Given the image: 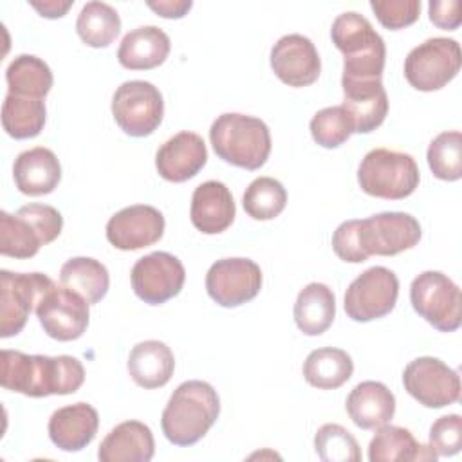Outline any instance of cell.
<instances>
[{
	"label": "cell",
	"mask_w": 462,
	"mask_h": 462,
	"mask_svg": "<svg viewBox=\"0 0 462 462\" xmlns=\"http://www.w3.org/2000/svg\"><path fill=\"white\" fill-rule=\"evenodd\" d=\"M209 141L222 161L244 170L262 168L271 153L269 126L238 112L218 116L209 128Z\"/></svg>",
	"instance_id": "obj_4"
},
{
	"label": "cell",
	"mask_w": 462,
	"mask_h": 462,
	"mask_svg": "<svg viewBox=\"0 0 462 462\" xmlns=\"http://www.w3.org/2000/svg\"><path fill=\"white\" fill-rule=\"evenodd\" d=\"M336 318V296L325 283L312 282L305 285L294 303L296 327L305 336L323 334Z\"/></svg>",
	"instance_id": "obj_27"
},
{
	"label": "cell",
	"mask_w": 462,
	"mask_h": 462,
	"mask_svg": "<svg viewBox=\"0 0 462 462\" xmlns=\"http://www.w3.org/2000/svg\"><path fill=\"white\" fill-rule=\"evenodd\" d=\"M430 11V22L444 31H455L460 25V2L458 0H448V2H437L431 0L428 5Z\"/></svg>",
	"instance_id": "obj_42"
},
{
	"label": "cell",
	"mask_w": 462,
	"mask_h": 462,
	"mask_svg": "<svg viewBox=\"0 0 462 462\" xmlns=\"http://www.w3.org/2000/svg\"><path fill=\"white\" fill-rule=\"evenodd\" d=\"M47 245L36 226L23 215L0 211V254L11 258H31Z\"/></svg>",
	"instance_id": "obj_34"
},
{
	"label": "cell",
	"mask_w": 462,
	"mask_h": 462,
	"mask_svg": "<svg viewBox=\"0 0 462 462\" xmlns=\"http://www.w3.org/2000/svg\"><path fill=\"white\" fill-rule=\"evenodd\" d=\"M260 289V265L249 258L217 260L206 274V291L209 298L227 309L251 301Z\"/></svg>",
	"instance_id": "obj_13"
},
{
	"label": "cell",
	"mask_w": 462,
	"mask_h": 462,
	"mask_svg": "<svg viewBox=\"0 0 462 462\" xmlns=\"http://www.w3.org/2000/svg\"><path fill=\"white\" fill-rule=\"evenodd\" d=\"M56 283L43 273L0 271V337L20 334L38 301Z\"/></svg>",
	"instance_id": "obj_9"
},
{
	"label": "cell",
	"mask_w": 462,
	"mask_h": 462,
	"mask_svg": "<svg viewBox=\"0 0 462 462\" xmlns=\"http://www.w3.org/2000/svg\"><path fill=\"white\" fill-rule=\"evenodd\" d=\"M146 5L162 18H182L191 9V0H159L146 2Z\"/></svg>",
	"instance_id": "obj_43"
},
{
	"label": "cell",
	"mask_w": 462,
	"mask_h": 462,
	"mask_svg": "<svg viewBox=\"0 0 462 462\" xmlns=\"http://www.w3.org/2000/svg\"><path fill=\"white\" fill-rule=\"evenodd\" d=\"M332 249L339 260L348 263H361L368 260L361 242V220L341 222L332 235Z\"/></svg>",
	"instance_id": "obj_41"
},
{
	"label": "cell",
	"mask_w": 462,
	"mask_h": 462,
	"mask_svg": "<svg viewBox=\"0 0 462 462\" xmlns=\"http://www.w3.org/2000/svg\"><path fill=\"white\" fill-rule=\"evenodd\" d=\"M155 453L152 430L141 420H125L112 428L101 440V462H150Z\"/></svg>",
	"instance_id": "obj_23"
},
{
	"label": "cell",
	"mask_w": 462,
	"mask_h": 462,
	"mask_svg": "<svg viewBox=\"0 0 462 462\" xmlns=\"http://www.w3.org/2000/svg\"><path fill=\"white\" fill-rule=\"evenodd\" d=\"M235 215V200L224 182L206 180L195 188L189 208V218L195 229L204 235H218L233 224Z\"/></svg>",
	"instance_id": "obj_19"
},
{
	"label": "cell",
	"mask_w": 462,
	"mask_h": 462,
	"mask_svg": "<svg viewBox=\"0 0 462 462\" xmlns=\"http://www.w3.org/2000/svg\"><path fill=\"white\" fill-rule=\"evenodd\" d=\"M309 128L312 139L323 148H337L354 134L352 119L341 105L318 110Z\"/></svg>",
	"instance_id": "obj_38"
},
{
	"label": "cell",
	"mask_w": 462,
	"mask_h": 462,
	"mask_svg": "<svg viewBox=\"0 0 462 462\" xmlns=\"http://www.w3.org/2000/svg\"><path fill=\"white\" fill-rule=\"evenodd\" d=\"M422 236L415 217L402 211H384L361 220V242L368 256H393L419 244Z\"/></svg>",
	"instance_id": "obj_15"
},
{
	"label": "cell",
	"mask_w": 462,
	"mask_h": 462,
	"mask_svg": "<svg viewBox=\"0 0 462 462\" xmlns=\"http://www.w3.org/2000/svg\"><path fill=\"white\" fill-rule=\"evenodd\" d=\"M314 449L323 462H359L361 449L354 435L341 424H323L314 435Z\"/></svg>",
	"instance_id": "obj_37"
},
{
	"label": "cell",
	"mask_w": 462,
	"mask_h": 462,
	"mask_svg": "<svg viewBox=\"0 0 462 462\" xmlns=\"http://www.w3.org/2000/svg\"><path fill=\"white\" fill-rule=\"evenodd\" d=\"M345 408L357 428L377 430L392 420L395 395L379 381H363L350 390Z\"/></svg>",
	"instance_id": "obj_24"
},
{
	"label": "cell",
	"mask_w": 462,
	"mask_h": 462,
	"mask_svg": "<svg viewBox=\"0 0 462 462\" xmlns=\"http://www.w3.org/2000/svg\"><path fill=\"white\" fill-rule=\"evenodd\" d=\"M462 52L453 38H428L413 47L404 60L406 81L420 90L433 92L446 87L460 70Z\"/></svg>",
	"instance_id": "obj_7"
},
{
	"label": "cell",
	"mask_w": 462,
	"mask_h": 462,
	"mask_svg": "<svg viewBox=\"0 0 462 462\" xmlns=\"http://www.w3.org/2000/svg\"><path fill=\"white\" fill-rule=\"evenodd\" d=\"M345 101L354 134H370L379 128L388 114V96L381 79L370 81H341Z\"/></svg>",
	"instance_id": "obj_20"
},
{
	"label": "cell",
	"mask_w": 462,
	"mask_h": 462,
	"mask_svg": "<svg viewBox=\"0 0 462 462\" xmlns=\"http://www.w3.org/2000/svg\"><path fill=\"white\" fill-rule=\"evenodd\" d=\"M404 390L426 408H444L460 401L458 372L437 357H417L402 372Z\"/></svg>",
	"instance_id": "obj_11"
},
{
	"label": "cell",
	"mask_w": 462,
	"mask_h": 462,
	"mask_svg": "<svg viewBox=\"0 0 462 462\" xmlns=\"http://www.w3.org/2000/svg\"><path fill=\"white\" fill-rule=\"evenodd\" d=\"M60 282L63 287L83 296L88 305H94L106 296L110 276L108 269L99 260L76 256L61 265Z\"/></svg>",
	"instance_id": "obj_30"
},
{
	"label": "cell",
	"mask_w": 462,
	"mask_h": 462,
	"mask_svg": "<svg viewBox=\"0 0 462 462\" xmlns=\"http://www.w3.org/2000/svg\"><path fill=\"white\" fill-rule=\"evenodd\" d=\"M5 81L11 94L43 99L54 83L51 67L38 56L20 54L5 69Z\"/></svg>",
	"instance_id": "obj_32"
},
{
	"label": "cell",
	"mask_w": 462,
	"mask_h": 462,
	"mask_svg": "<svg viewBox=\"0 0 462 462\" xmlns=\"http://www.w3.org/2000/svg\"><path fill=\"white\" fill-rule=\"evenodd\" d=\"M271 69L289 87H309L321 72L314 43L303 34H285L271 49Z\"/></svg>",
	"instance_id": "obj_17"
},
{
	"label": "cell",
	"mask_w": 462,
	"mask_h": 462,
	"mask_svg": "<svg viewBox=\"0 0 462 462\" xmlns=\"http://www.w3.org/2000/svg\"><path fill=\"white\" fill-rule=\"evenodd\" d=\"M112 116L126 135L146 137L162 123V94L150 81H125L112 96Z\"/></svg>",
	"instance_id": "obj_8"
},
{
	"label": "cell",
	"mask_w": 462,
	"mask_h": 462,
	"mask_svg": "<svg viewBox=\"0 0 462 462\" xmlns=\"http://www.w3.org/2000/svg\"><path fill=\"white\" fill-rule=\"evenodd\" d=\"M413 310L440 332H455L462 323L458 285L440 271H424L410 285Z\"/></svg>",
	"instance_id": "obj_6"
},
{
	"label": "cell",
	"mask_w": 462,
	"mask_h": 462,
	"mask_svg": "<svg viewBox=\"0 0 462 462\" xmlns=\"http://www.w3.org/2000/svg\"><path fill=\"white\" fill-rule=\"evenodd\" d=\"M168 34L155 25L128 31L117 49V61L128 70H150L162 65L170 54Z\"/></svg>",
	"instance_id": "obj_25"
},
{
	"label": "cell",
	"mask_w": 462,
	"mask_h": 462,
	"mask_svg": "<svg viewBox=\"0 0 462 462\" xmlns=\"http://www.w3.org/2000/svg\"><path fill=\"white\" fill-rule=\"evenodd\" d=\"M85 368L72 356H40L20 350H2L0 383L5 390L27 397L69 395L81 388Z\"/></svg>",
	"instance_id": "obj_1"
},
{
	"label": "cell",
	"mask_w": 462,
	"mask_h": 462,
	"mask_svg": "<svg viewBox=\"0 0 462 462\" xmlns=\"http://www.w3.org/2000/svg\"><path fill=\"white\" fill-rule=\"evenodd\" d=\"M34 310L43 332L56 341L79 339L88 327V301L63 285H54Z\"/></svg>",
	"instance_id": "obj_14"
},
{
	"label": "cell",
	"mask_w": 462,
	"mask_h": 462,
	"mask_svg": "<svg viewBox=\"0 0 462 462\" xmlns=\"http://www.w3.org/2000/svg\"><path fill=\"white\" fill-rule=\"evenodd\" d=\"M370 7L383 27L399 31L417 22L420 0H372Z\"/></svg>",
	"instance_id": "obj_40"
},
{
	"label": "cell",
	"mask_w": 462,
	"mask_h": 462,
	"mask_svg": "<svg viewBox=\"0 0 462 462\" xmlns=\"http://www.w3.org/2000/svg\"><path fill=\"white\" fill-rule=\"evenodd\" d=\"M332 43L343 52L341 81L381 79L386 61V45L372 23L356 11L336 16L330 27Z\"/></svg>",
	"instance_id": "obj_3"
},
{
	"label": "cell",
	"mask_w": 462,
	"mask_h": 462,
	"mask_svg": "<svg viewBox=\"0 0 462 462\" xmlns=\"http://www.w3.org/2000/svg\"><path fill=\"white\" fill-rule=\"evenodd\" d=\"M99 428V415L87 402H74L58 408L47 424L52 444L63 451H79L87 448Z\"/></svg>",
	"instance_id": "obj_21"
},
{
	"label": "cell",
	"mask_w": 462,
	"mask_h": 462,
	"mask_svg": "<svg viewBox=\"0 0 462 462\" xmlns=\"http://www.w3.org/2000/svg\"><path fill=\"white\" fill-rule=\"evenodd\" d=\"M121 31L117 11L105 2H87L76 20V32L88 47H108Z\"/></svg>",
	"instance_id": "obj_33"
},
{
	"label": "cell",
	"mask_w": 462,
	"mask_h": 462,
	"mask_svg": "<svg viewBox=\"0 0 462 462\" xmlns=\"http://www.w3.org/2000/svg\"><path fill=\"white\" fill-rule=\"evenodd\" d=\"M419 180L420 173L415 159L410 153L388 148L370 150L357 168L361 189L377 199H406L417 189Z\"/></svg>",
	"instance_id": "obj_5"
},
{
	"label": "cell",
	"mask_w": 462,
	"mask_h": 462,
	"mask_svg": "<svg viewBox=\"0 0 462 462\" xmlns=\"http://www.w3.org/2000/svg\"><path fill=\"white\" fill-rule=\"evenodd\" d=\"M218 413L220 399L209 383L184 381L170 395L161 415V428L171 444L191 446L209 431Z\"/></svg>",
	"instance_id": "obj_2"
},
{
	"label": "cell",
	"mask_w": 462,
	"mask_h": 462,
	"mask_svg": "<svg viewBox=\"0 0 462 462\" xmlns=\"http://www.w3.org/2000/svg\"><path fill=\"white\" fill-rule=\"evenodd\" d=\"M128 374L134 383L144 390L164 386L175 370L171 348L157 339L137 343L128 356Z\"/></svg>",
	"instance_id": "obj_26"
},
{
	"label": "cell",
	"mask_w": 462,
	"mask_h": 462,
	"mask_svg": "<svg viewBox=\"0 0 462 462\" xmlns=\"http://www.w3.org/2000/svg\"><path fill=\"white\" fill-rule=\"evenodd\" d=\"M13 179L23 195H49L61 180V164L52 150L36 146L18 153L13 164Z\"/></svg>",
	"instance_id": "obj_22"
},
{
	"label": "cell",
	"mask_w": 462,
	"mask_h": 462,
	"mask_svg": "<svg viewBox=\"0 0 462 462\" xmlns=\"http://www.w3.org/2000/svg\"><path fill=\"white\" fill-rule=\"evenodd\" d=\"M428 166L440 180H458L462 177V134L448 130L439 134L428 146Z\"/></svg>",
	"instance_id": "obj_36"
},
{
	"label": "cell",
	"mask_w": 462,
	"mask_h": 462,
	"mask_svg": "<svg viewBox=\"0 0 462 462\" xmlns=\"http://www.w3.org/2000/svg\"><path fill=\"white\" fill-rule=\"evenodd\" d=\"M186 269L182 262L166 251H155L139 258L130 271L135 296L148 305H162L175 298L182 291Z\"/></svg>",
	"instance_id": "obj_12"
},
{
	"label": "cell",
	"mask_w": 462,
	"mask_h": 462,
	"mask_svg": "<svg viewBox=\"0 0 462 462\" xmlns=\"http://www.w3.org/2000/svg\"><path fill=\"white\" fill-rule=\"evenodd\" d=\"M162 213L148 204L123 208L106 222V240L121 251H137L159 242L164 235Z\"/></svg>",
	"instance_id": "obj_16"
},
{
	"label": "cell",
	"mask_w": 462,
	"mask_h": 462,
	"mask_svg": "<svg viewBox=\"0 0 462 462\" xmlns=\"http://www.w3.org/2000/svg\"><path fill=\"white\" fill-rule=\"evenodd\" d=\"M354 372L352 357L334 346L312 350L303 363L305 381L318 390H336L343 386Z\"/></svg>",
	"instance_id": "obj_29"
},
{
	"label": "cell",
	"mask_w": 462,
	"mask_h": 462,
	"mask_svg": "<svg viewBox=\"0 0 462 462\" xmlns=\"http://www.w3.org/2000/svg\"><path fill=\"white\" fill-rule=\"evenodd\" d=\"M287 204V191L283 184L273 177L254 179L244 197L242 206L245 213L254 220H273L276 218Z\"/></svg>",
	"instance_id": "obj_35"
},
{
	"label": "cell",
	"mask_w": 462,
	"mask_h": 462,
	"mask_svg": "<svg viewBox=\"0 0 462 462\" xmlns=\"http://www.w3.org/2000/svg\"><path fill=\"white\" fill-rule=\"evenodd\" d=\"M208 162L204 139L195 132H179L170 137L155 153V168L164 180L186 182Z\"/></svg>",
	"instance_id": "obj_18"
},
{
	"label": "cell",
	"mask_w": 462,
	"mask_h": 462,
	"mask_svg": "<svg viewBox=\"0 0 462 462\" xmlns=\"http://www.w3.org/2000/svg\"><path fill=\"white\" fill-rule=\"evenodd\" d=\"M43 18H61L65 16V13L72 7L74 0H67V2H60V0H43V2H29Z\"/></svg>",
	"instance_id": "obj_44"
},
{
	"label": "cell",
	"mask_w": 462,
	"mask_h": 462,
	"mask_svg": "<svg viewBox=\"0 0 462 462\" xmlns=\"http://www.w3.org/2000/svg\"><path fill=\"white\" fill-rule=\"evenodd\" d=\"M399 280L393 271L375 265L361 273L345 292V312L350 319L366 323L384 318L397 303Z\"/></svg>",
	"instance_id": "obj_10"
},
{
	"label": "cell",
	"mask_w": 462,
	"mask_h": 462,
	"mask_svg": "<svg viewBox=\"0 0 462 462\" xmlns=\"http://www.w3.org/2000/svg\"><path fill=\"white\" fill-rule=\"evenodd\" d=\"M370 462H402V460H435L437 455L430 446L415 440L410 430L392 424L377 428L368 444Z\"/></svg>",
	"instance_id": "obj_28"
},
{
	"label": "cell",
	"mask_w": 462,
	"mask_h": 462,
	"mask_svg": "<svg viewBox=\"0 0 462 462\" xmlns=\"http://www.w3.org/2000/svg\"><path fill=\"white\" fill-rule=\"evenodd\" d=\"M430 449L437 457H453L462 449V417L449 413L439 417L430 428Z\"/></svg>",
	"instance_id": "obj_39"
},
{
	"label": "cell",
	"mask_w": 462,
	"mask_h": 462,
	"mask_svg": "<svg viewBox=\"0 0 462 462\" xmlns=\"http://www.w3.org/2000/svg\"><path fill=\"white\" fill-rule=\"evenodd\" d=\"M47 108L43 99L7 94L2 103V126L13 139H32L45 126Z\"/></svg>",
	"instance_id": "obj_31"
}]
</instances>
